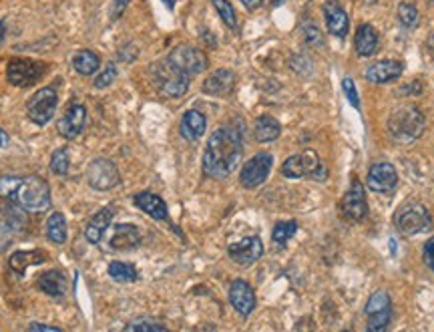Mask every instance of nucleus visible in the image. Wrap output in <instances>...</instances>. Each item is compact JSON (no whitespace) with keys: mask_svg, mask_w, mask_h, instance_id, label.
<instances>
[{"mask_svg":"<svg viewBox=\"0 0 434 332\" xmlns=\"http://www.w3.org/2000/svg\"><path fill=\"white\" fill-rule=\"evenodd\" d=\"M320 157L316 151L306 149L302 153H296L292 157H287L282 165V175L287 179H302V177H312L314 172L320 167Z\"/></svg>","mask_w":434,"mask_h":332,"instance_id":"9","label":"nucleus"},{"mask_svg":"<svg viewBox=\"0 0 434 332\" xmlns=\"http://www.w3.org/2000/svg\"><path fill=\"white\" fill-rule=\"evenodd\" d=\"M282 133V125L278 123V119H273L270 115H261L256 121L253 127V135L260 143H272Z\"/></svg>","mask_w":434,"mask_h":332,"instance_id":"26","label":"nucleus"},{"mask_svg":"<svg viewBox=\"0 0 434 332\" xmlns=\"http://www.w3.org/2000/svg\"><path fill=\"white\" fill-rule=\"evenodd\" d=\"M153 79H155V83H157L159 91L165 97L179 99L187 93L191 77L181 73L179 69H175L173 65L165 59V61L153 65Z\"/></svg>","mask_w":434,"mask_h":332,"instance_id":"5","label":"nucleus"},{"mask_svg":"<svg viewBox=\"0 0 434 332\" xmlns=\"http://www.w3.org/2000/svg\"><path fill=\"white\" fill-rule=\"evenodd\" d=\"M50 172L57 175H67L69 172V149L61 148L57 149L50 157Z\"/></svg>","mask_w":434,"mask_h":332,"instance_id":"35","label":"nucleus"},{"mask_svg":"<svg viewBox=\"0 0 434 332\" xmlns=\"http://www.w3.org/2000/svg\"><path fill=\"white\" fill-rule=\"evenodd\" d=\"M28 331H55V332H59L61 328H59V326H50V324H37V322H35V324H30V326H28Z\"/></svg>","mask_w":434,"mask_h":332,"instance_id":"44","label":"nucleus"},{"mask_svg":"<svg viewBox=\"0 0 434 332\" xmlns=\"http://www.w3.org/2000/svg\"><path fill=\"white\" fill-rule=\"evenodd\" d=\"M354 49L360 57H372L380 49V37L372 25H360L354 38Z\"/></svg>","mask_w":434,"mask_h":332,"instance_id":"24","label":"nucleus"},{"mask_svg":"<svg viewBox=\"0 0 434 332\" xmlns=\"http://www.w3.org/2000/svg\"><path fill=\"white\" fill-rule=\"evenodd\" d=\"M426 127V117L416 105H400L390 113L386 121V131L396 143H412L422 135Z\"/></svg>","mask_w":434,"mask_h":332,"instance_id":"3","label":"nucleus"},{"mask_svg":"<svg viewBox=\"0 0 434 332\" xmlns=\"http://www.w3.org/2000/svg\"><path fill=\"white\" fill-rule=\"evenodd\" d=\"M340 208L344 218L350 221H360L366 218L368 214V201H366V192H364V185L360 184L358 179H354L348 192L340 201Z\"/></svg>","mask_w":434,"mask_h":332,"instance_id":"11","label":"nucleus"},{"mask_svg":"<svg viewBox=\"0 0 434 332\" xmlns=\"http://www.w3.org/2000/svg\"><path fill=\"white\" fill-rule=\"evenodd\" d=\"M296 232H298V223L294 220L290 221H278L275 226H273V232H272V238L275 244H280V246H285L294 236H296Z\"/></svg>","mask_w":434,"mask_h":332,"instance_id":"31","label":"nucleus"},{"mask_svg":"<svg viewBox=\"0 0 434 332\" xmlns=\"http://www.w3.org/2000/svg\"><path fill=\"white\" fill-rule=\"evenodd\" d=\"M246 9H249V11H253V9H258L260 4H263V0H239Z\"/></svg>","mask_w":434,"mask_h":332,"instance_id":"45","label":"nucleus"},{"mask_svg":"<svg viewBox=\"0 0 434 332\" xmlns=\"http://www.w3.org/2000/svg\"><path fill=\"white\" fill-rule=\"evenodd\" d=\"M433 2H434V0H433Z\"/></svg>","mask_w":434,"mask_h":332,"instance_id":"49","label":"nucleus"},{"mask_svg":"<svg viewBox=\"0 0 434 332\" xmlns=\"http://www.w3.org/2000/svg\"><path fill=\"white\" fill-rule=\"evenodd\" d=\"M127 4H129V0H115L111 6V18H119Z\"/></svg>","mask_w":434,"mask_h":332,"instance_id":"43","label":"nucleus"},{"mask_svg":"<svg viewBox=\"0 0 434 332\" xmlns=\"http://www.w3.org/2000/svg\"><path fill=\"white\" fill-rule=\"evenodd\" d=\"M404 71L402 62L394 61V59H382V61L372 62L364 74H366V81H370L374 85H386V83H392L400 79V74Z\"/></svg>","mask_w":434,"mask_h":332,"instance_id":"16","label":"nucleus"},{"mask_svg":"<svg viewBox=\"0 0 434 332\" xmlns=\"http://www.w3.org/2000/svg\"><path fill=\"white\" fill-rule=\"evenodd\" d=\"M424 262H426V266L434 272V238H430V240L424 244Z\"/></svg>","mask_w":434,"mask_h":332,"instance_id":"42","label":"nucleus"},{"mask_svg":"<svg viewBox=\"0 0 434 332\" xmlns=\"http://www.w3.org/2000/svg\"><path fill=\"white\" fill-rule=\"evenodd\" d=\"M386 308H392L390 294L384 292V290H378V292H374V294L368 298V302H366V306H364V312H366V316H368V314L380 312V310H386Z\"/></svg>","mask_w":434,"mask_h":332,"instance_id":"32","label":"nucleus"},{"mask_svg":"<svg viewBox=\"0 0 434 332\" xmlns=\"http://www.w3.org/2000/svg\"><path fill=\"white\" fill-rule=\"evenodd\" d=\"M244 153L241 129L236 125H224L215 129L207 139L203 153V172L213 179H225L236 172Z\"/></svg>","mask_w":434,"mask_h":332,"instance_id":"1","label":"nucleus"},{"mask_svg":"<svg viewBox=\"0 0 434 332\" xmlns=\"http://www.w3.org/2000/svg\"><path fill=\"white\" fill-rule=\"evenodd\" d=\"M141 244V230L133 223H119L113 230L109 246L115 252H127V250H135Z\"/></svg>","mask_w":434,"mask_h":332,"instance_id":"19","label":"nucleus"},{"mask_svg":"<svg viewBox=\"0 0 434 332\" xmlns=\"http://www.w3.org/2000/svg\"><path fill=\"white\" fill-rule=\"evenodd\" d=\"M229 302L239 316H249L256 308V292L246 280H234L229 288Z\"/></svg>","mask_w":434,"mask_h":332,"instance_id":"17","label":"nucleus"},{"mask_svg":"<svg viewBox=\"0 0 434 332\" xmlns=\"http://www.w3.org/2000/svg\"><path fill=\"white\" fill-rule=\"evenodd\" d=\"M342 91H344V95H346V99L350 101V105L360 109V97L358 91H356V83H354L350 77H346V79L342 81Z\"/></svg>","mask_w":434,"mask_h":332,"instance_id":"39","label":"nucleus"},{"mask_svg":"<svg viewBox=\"0 0 434 332\" xmlns=\"http://www.w3.org/2000/svg\"><path fill=\"white\" fill-rule=\"evenodd\" d=\"M73 67L76 69V73L91 77V74H95L99 71L101 59L93 50H79L73 57Z\"/></svg>","mask_w":434,"mask_h":332,"instance_id":"29","label":"nucleus"},{"mask_svg":"<svg viewBox=\"0 0 434 332\" xmlns=\"http://www.w3.org/2000/svg\"><path fill=\"white\" fill-rule=\"evenodd\" d=\"M57 103H59V95L52 87L40 89L30 97L28 105H26L28 119L37 125H47L57 111Z\"/></svg>","mask_w":434,"mask_h":332,"instance_id":"7","label":"nucleus"},{"mask_svg":"<svg viewBox=\"0 0 434 332\" xmlns=\"http://www.w3.org/2000/svg\"><path fill=\"white\" fill-rule=\"evenodd\" d=\"M273 167V155L268 151H261L258 155H253L251 160L244 163L241 172H239V182L244 187L253 189V187H260L268 175L272 172Z\"/></svg>","mask_w":434,"mask_h":332,"instance_id":"8","label":"nucleus"},{"mask_svg":"<svg viewBox=\"0 0 434 332\" xmlns=\"http://www.w3.org/2000/svg\"><path fill=\"white\" fill-rule=\"evenodd\" d=\"M201 89L211 97H229L236 89V74L229 69H217L203 81Z\"/></svg>","mask_w":434,"mask_h":332,"instance_id":"15","label":"nucleus"},{"mask_svg":"<svg viewBox=\"0 0 434 332\" xmlns=\"http://www.w3.org/2000/svg\"><path fill=\"white\" fill-rule=\"evenodd\" d=\"M390 320H392V308H386V310H380V312L368 314V324H366V328L370 332H382L388 328Z\"/></svg>","mask_w":434,"mask_h":332,"instance_id":"33","label":"nucleus"},{"mask_svg":"<svg viewBox=\"0 0 434 332\" xmlns=\"http://www.w3.org/2000/svg\"><path fill=\"white\" fill-rule=\"evenodd\" d=\"M6 143H8V135H6V133H2V129H0V145H2V148H6Z\"/></svg>","mask_w":434,"mask_h":332,"instance_id":"46","label":"nucleus"},{"mask_svg":"<svg viewBox=\"0 0 434 332\" xmlns=\"http://www.w3.org/2000/svg\"><path fill=\"white\" fill-rule=\"evenodd\" d=\"M394 226L400 234L404 236H416L430 230L433 220H430V211L422 206L421 201H409L402 208H398L394 214Z\"/></svg>","mask_w":434,"mask_h":332,"instance_id":"4","label":"nucleus"},{"mask_svg":"<svg viewBox=\"0 0 434 332\" xmlns=\"http://www.w3.org/2000/svg\"><path fill=\"white\" fill-rule=\"evenodd\" d=\"M45 260H47V256L40 250H30V252L23 250V252H14L13 256H11V268L14 272H18V274H23L28 266L42 264Z\"/></svg>","mask_w":434,"mask_h":332,"instance_id":"28","label":"nucleus"},{"mask_svg":"<svg viewBox=\"0 0 434 332\" xmlns=\"http://www.w3.org/2000/svg\"><path fill=\"white\" fill-rule=\"evenodd\" d=\"M135 206L141 211H145L147 216H151L153 220L157 221H169V211H167V204L163 201V197L151 192H141L135 196Z\"/></svg>","mask_w":434,"mask_h":332,"instance_id":"21","label":"nucleus"},{"mask_svg":"<svg viewBox=\"0 0 434 332\" xmlns=\"http://www.w3.org/2000/svg\"><path fill=\"white\" fill-rule=\"evenodd\" d=\"M366 184L376 194H390V192H394V187L398 184V173L394 170V165L388 163V161L374 163L372 167H370V172H368Z\"/></svg>","mask_w":434,"mask_h":332,"instance_id":"13","label":"nucleus"},{"mask_svg":"<svg viewBox=\"0 0 434 332\" xmlns=\"http://www.w3.org/2000/svg\"><path fill=\"white\" fill-rule=\"evenodd\" d=\"M167 61L173 65L175 69H179L181 73H185L187 77H193V74L203 73L207 69V57L203 50L195 49L191 45H179L175 47Z\"/></svg>","mask_w":434,"mask_h":332,"instance_id":"6","label":"nucleus"},{"mask_svg":"<svg viewBox=\"0 0 434 332\" xmlns=\"http://www.w3.org/2000/svg\"><path fill=\"white\" fill-rule=\"evenodd\" d=\"M205 129H207V117L201 113L199 109H189L183 113L181 117V123H179V133L187 141H198L201 137L205 135Z\"/></svg>","mask_w":434,"mask_h":332,"instance_id":"20","label":"nucleus"},{"mask_svg":"<svg viewBox=\"0 0 434 332\" xmlns=\"http://www.w3.org/2000/svg\"><path fill=\"white\" fill-rule=\"evenodd\" d=\"M0 196L14 201L25 211L38 214V211L50 208L49 184L38 175H28V177L4 175V177H0Z\"/></svg>","mask_w":434,"mask_h":332,"instance_id":"2","label":"nucleus"},{"mask_svg":"<svg viewBox=\"0 0 434 332\" xmlns=\"http://www.w3.org/2000/svg\"><path fill=\"white\" fill-rule=\"evenodd\" d=\"M67 234H69V228H67V220L61 211H55L47 220V238H49L52 244H64L67 242Z\"/></svg>","mask_w":434,"mask_h":332,"instance_id":"27","label":"nucleus"},{"mask_svg":"<svg viewBox=\"0 0 434 332\" xmlns=\"http://www.w3.org/2000/svg\"><path fill=\"white\" fill-rule=\"evenodd\" d=\"M213 9H215L217 14L222 16V21H224L225 25L229 26L232 31H236L237 28L236 11H234V6H232L227 0H213Z\"/></svg>","mask_w":434,"mask_h":332,"instance_id":"34","label":"nucleus"},{"mask_svg":"<svg viewBox=\"0 0 434 332\" xmlns=\"http://www.w3.org/2000/svg\"><path fill=\"white\" fill-rule=\"evenodd\" d=\"M304 38L306 43L312 47H322V35L318 31V26L310 23V25H304Z\"/></svg>","mask_w":434,"mask_h":332,"instance_id":"41","label":"nucleus"},{"mask_svg":"<svg viewBox=\"0 0 434 332\" xmlns=\"http://www.w3.org/2000/svg\"><path fill=\"white\" fill-rule=\"evenodd\" d=\"M85 119H87V109L83 105H71L59 121V133L64 139H76L85 127Z\"/></svg>","mask_w":434,"mask_h":332,"instance_id":"18","label":"nucleus"},{"mask_svg":"<svg viewBox=\"0 0 434 332\" xmlns=\"http://www.w3.org/2000/svg\"><path fill=\"white\" fill-rule=\"evenodd\" d=\"M14 236V226L8 218H0V254L11 246Z\"/></svg>","mask_w":434,"mask_h":332,"instance_id":"38","label":"nucleus"},{"mask_svg":"<svg viewBox=\"0 0 434 332\" xmlns=\"http://www.w3.org/2000/svg\"><path fill=\"white\" fill-rule=\"evenodd\" d=\"M284 0H273V4H282Z\"/></svg>","mask_w":434,"mask_h":332,"instance_id":"48","label":"nucleus"},{"mask_svg":"<svg viewBox=\"0 0 434 332\" xmlns=\"http://www.w3.org/2000/svg\"><path fill=\"white\" fill-rule=\"evenodd\" d=\"M38 288L52 298H61L67 292V278L59 270H49L38 276Z\"/></svg>","mask_w":434,"mask_h":332,"instance_id":"25","label":"nucleus"},{"mask_svg":"<svg viewBox=\"0 0 434 332\" xmlns=\"http://www.w3.org/2000/svg\"><path fill=\"white\" fill-rule=\"evenodd\" d=\"M4 35H6V26H4V23L0 21V43L4 40Z\"/></svg>","mask_w":434,"mask_h":332,"instance_id":"47","label":"nucleus"},{"mask_svg":"<svg viewBox=\"0 0 434 332\" xmlns=\"http://www.w3.org/2000/svg\"><path fill=\"white\" fill-rule=\"evenodd\" d=\"M398 21L404 26H409V28H414V26L418 25V11H416V6L410 4V2H402L398 6Z\"/></svg>","mask_w":434,"mask_h":332,"instance_id":"36","label":"nucleus"},{"mask_svg":"<svg viewBox=\"0 0 434 332\" xmlns=\"http://www.w3.org/2000/svg\"><path fill=\"white\" fill-rule=\"evenodd\" d=\"M125 328H127V331H167V326H165V324H161V322H157V320H151V319L133 320V322H129Z\"/></svg>","mask_w":434,"mask_h":332,"instance_id":"37","label":"nucleus"},{"mask_svg":"<svg viewBox=\"0 0 434 332\" xmlns=\"http://www.w3.org/2000/svg\"><path fill=\"white\" fill-rule=\"evenodd\" d=\"M88 185L97 192H107V189H113L117 187L119 182H121V175H119V170L117 165L109 160H95L91 165H88L87 172Z\"/></svg>","mask_w":434,"mask_h":332,"instance_id":"10","label":"nucleus"},{"mask_svg":"<svg viewBox=\"0 0 434 332\" xmlns=\"http://www.w3.org/2000/svg\"><path fill=\"white\" fill-rule=\"evenodd\" d=\"M324 13H326V26H328L330 35H334L338 38L346 37L348 31H350V21H348L346 11L336 2H328Z\"/></svg>","mask_w":434,"mask_h":332,"instance_id":"22","label":"nucleus"},{"mask_svg":"<svg viewBox=\"0 0 434 332\" xmlns=\"http://www.w3.org/2000/svg\"><path fill=\"white\" fill-rule=\"evenodd\" d=\"M109 276L115 282L119 284H131L139 278V272L133 264L129 262H111L109 264Z\"/></svg>","mask_w":434,"mask_h":332,"instance_id":"30","label":"nucleus"},{"mask_svg":"<svg viewBox=\"0 0 434 332\" xmlns=\"http://www.w3.org/2000/svg\"><path fill=\"white\" fill-rule=\"evenodd\" d=\"M45 65L28 59H13L6 67V77L14 87H33L42 77Z\"/></svg>","mask_w":434,"mask_h":332,"instance_id":"12","label":"nucleus"},{"mask_svg":"<svg viewBox=\"0 0 434 332\" xmlns=\"http://www.w3.org/2000/svg\"><path fill=\"white\" fill-rule=\"evenodd\" d=\"M113 216H115V209L103 208L88 220L87 228H85V238H87L88 244H99L107 232V228L111 226Z\"/></svg>","mask_w":434,"mask_h":332,"instance_id":"23","label":"nucleus"},{"mask_svg":"<svg viewBox=\"0 0 434 332\" xmlns=\"http://www.w3.org/2000/svg\"><path fill=\"white\" fill-rule=\"evenodd\" d=\"M227 254L237 264L249 266V264L258 262L263 256V244H261V240L258 236H248V238L239 240L236 244H229Z\"/></svg>","mask_w":434,"mask_h":332,"instance_id":"14","label":"nucleus"},{"mask_svg":"<svg viewBox=\"0 0 434 332\" xmlns=\"http://www.w3.org/2000/svg\"><path fill=\"white\" fill-rule=\"evenodd\" d=\"M115 79H117V69H115V65H109L103 73L95 77V87L97 89H107L109 85H113Z\"/></svg>","mask_w":434,"mask_h":332,"instance_id":"40","label":"nucleus"}]
</instances>
